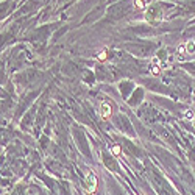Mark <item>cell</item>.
Returning a JSON list of instances; mask_svg holds the SVG:
<instances>
[{
  "label": "cell",
  "instance_id": "obj_1",
  "mask_svg": "<svg viewBox=\"0 0 195 195\" xmlns=\"http://www.w3.org/2000/svg\"><path fill=\"white\" fill-rule=\"evenodd\" d=\"M86 183H88V189H89L91 192H95V190H97V178H95L94 173H89V175H88Z\"/></svg>",
  "mask_w": 195,
  "mask_h": 195
},
{
  "label": "cell",
  "instance_id": "obj_2",
  "mask_svg": "<svg viewBox=\"0 0 195 195\" xmlns=\"http://www.w3.org/2000/svg\"><path fill=\"white\" fill-rule=\"evenodd\" d=\"M111 112H112L111 106H109L108 103H103V105H102V115L105 117V119H108V117H111Z\"/></svg>",
  "mask_w": 195,
  "mask_h": 195
},
{
  "label": "cell",
  "instance_id": "obj_3",
  "mask_svg": "<svg viewBox=\"0 0 195 195\" xmlns=\"http://www.w3.org/2000/svg\"><path fill=\"white\" fill-rule=\"evenodd\" d=\"M186 52H187V53H193V52H195V42H193V41H189V42L186 44Z\"/></svg>",
  "mask_w": 195,
  "mask_h": 195
},
{
  "label": "cell",
  "instance_id": "obj_4",
  "mask_svg": "<svg viewBox=\"0 0 195 195\" xmlns=\"http://www.w3.org/2000/svg\"><path fill=\"white\" fill-rule=\"evenodd\" d=\"M111 153H112L114 156H119V154H120V145H117V144H115V145L111 148Z\"/></svg>",
  "mask_w": 195,
  "mask_h": 195
},
{
  "label": "cell",
  "instance_id": "obj_5",
  "mask_svg": "<svg viewBox=\"0 0 195 195\" xmlns=\"http://www.w3.org/2000/svg\"><path fill=\"white\" fill-rule=\"evenodd\" d=\"M150 72H151L153 75H159V72H161V70H159V67H158V66H153V64H151V66H150Z\"/></svg>",
  "mask_w": 195,
  "mask_h": 195
},
{
  "label": "cell",
  "instance_id": "obj_6",
  "mask_svg": "<svg viewBox=\"0 0 195 195\" xmlns=\"http://www.w3.org/2000/svg\"><path fill=\"white\" fill-rule=\"evenodd\" d=\"M97 58H98V61H105V59L108 58V52H106V50H103V52H100Z\"/></svg>",
  "mask_w": 195,
  "mask_h": 195
},
{
  "label": "cell",
  "instance_id": "obj_7",
  "mask_svg": "<svg viewBox=\"0 0 195 195\" xmlns=\"http://www.w3.org/2000/svg\"><path fill=\"white\" fill-rule=\"evenodd\" d=\"M184 117H186V119H189V120H193V119H195V117H193V112H192L190 109H187V111L184 112Z\"/></svg>",
  "mask_w": 195,
  "mask_h": 195
},
{
  "label": "cell",
  "instance_id": "obj_8",
  "mask_svg": "<svg viewBox=\"0 0 195 195\" xmlns=\"http://www.w3.org/2000/svg\"><path fill=\"white\" fill-rule=\"evenodd\" d=\"M134 5H136V8H139V10H144V8H145L144 0H136V2H134Z\"/></svg>",
  "mask_w": 195,
  "mask_h": 195
},
{
  "label": "cell",
  "instance_id": "obj_9",
  "mask_svg": "<svg viewBox=\"0 0 195 195\" xmlns=\"http://www.w3.org/2000/svg\"><path fill=\"white\" fill-rule=\"evenodd\" d=\"M184 53H186V46H180V47H178V55L183 56Z\"/></svg>",
  "mask_w": 195,
  "mask_h": 195
},
{
  "label": "cell",
  "instance_id": "obj_10",
  "mask_svg": "<svg viewBox=\"0 0 195 195\" xmlns=\"http://www.w3.org/2000/svg\"><path fill=\"white\" fill-rule=\"evenodd\" d=\"M193 128H195V119H193Z\"/></svg>",
  "mask_w": 195,
  "mask_h": 195
}]
</instances>
